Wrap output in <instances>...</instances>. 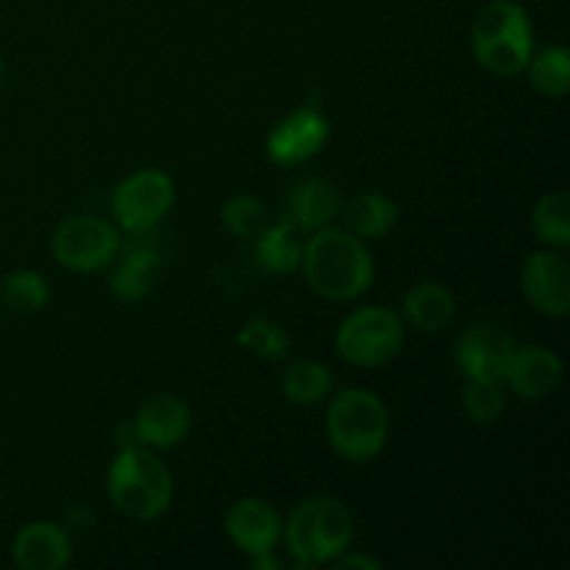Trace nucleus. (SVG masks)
I'll use <instances>...</instances> for the list:
<instances>
[{
  "mask_svg": "<svg viewBox=\"0 0 570 570\" xmlns=\"http://www.w3.org/2000/svg\"><path fill=\"white\" fill-rule=\"evenodd\" d=\"M301 271L312 293L334 304H345L362 298L373 287L376 262L365 239L345 228L323 226L304 243Z\"/></svg>",
  "mask_w": 570,
  "mask_h": 570,
  "instance_id": "1",
  "label": "nucleus"
},
{
  "mask_svg": "<svg viewBox=\"0 0 570 570\" xmlns=\"http://www.w3.org/2000/svg\"><path fill=\"white\" fill-rule=\"evenodd\" d=\"M106 495L128 521H156L165 515L176 495L173 473L156 451L139 443L120 445L106 471Z\"/></svg>",
  "mask_w": 570,
  "mask_h": 570,
  "instance_id": "2",
  "label": "nucleus"
},
{
  "mask_svg": "<svg viewBox=\"0 0 570 570\" xmlns=\"http://www.w3.org/2000/svg\"><path fill=\"white\" fill-rule=\"evenodd\" d=\"M471 53L490 76H521L534 53V26L527 6L518 0H490L482 6L471 26Z\"/></svg>",
  "mask_w": 570,
  "mask_h": 570,
  "instance_id": "3",
  "label": "nucleus"
},
{
  "mask_svg": "<svg viewBox=\"0 0 570 570\" xmlns=\"http://www.w3.org/2000/svg\"><path fill=\"white\" fill-rule=\"evenodd\" d=\"M282 540L298 568L332 566L354 543V515L334 495H312L289 512Z\"/></svg>",
  "mask_w": 570,
  "mask_h": 570,
  "instance_id": "4",
  "label": "nucleus"
},
{
  "mask_svg": "<svg viewBox=\"0 0 570 570\" xmlns=\"http://www.w3.org/2000/svg\"><path fill=\"white\" fill-rule=\"evenodd\" d=\"M326 438L334 454L351 465L376 460L390 438V415L384 401L365 387H348L328 395Z\"/></svg>",
  "mask_w": 570,
  "mask_h": 570,
  "instance_id": "5",
  "label": "nucleus"
},
{
  "mask_svg": "<svg viewBox=\"0 0 570 570\" xmlns=\"http://www.w3.org/2000/svg\"><path fill=\"white\" fill-rule=\"evenodd\" d=\"M406 343L404 317L390 306H360L334 334L340 360L354 367L390 365Z\"/></svg>",
  "mask_w": 570,
  "mask_h": 570,
  "instance_id": "6",
  "label": "nucleus"
},
{
  "mask_svg": "<svg viewBox=\"0 0 570 570\" xmlns=\"http://www.w3.org/2000/svg\"><path fill=\"white\" fill-rule=\"evenodd\" d=\"M176 204V181L159 167L131 173L111 189L109 209L115 226L128 237H145L154 232Z\"/></svg>",
  "mask_w": 570,
  "mask_h": 570,
  "instance_id": "7",
  "label": "nucleus"
},
{
  "mask_svg": "<svg viewBox=\"0 0 570 570\" xmlns=\"http://www.w3.org/2000/svg\"><path fill=\"white\" fill-rule=\"evenodd\" d=\"M122 232L98 215H72L50 237V254L70 273H98L117 259Z\"/></svg>",
  "mask_w": 570,
  "mask_h": 570,
  "instance_id": "8",
  "label": "nucleus"
},
{
  "mask_svg": "<svg viewBox=\"0 0 570 570\" xmlns=\"http://www.w3.org/2000/svg\"><path fill=\"white\" fill-rule=\"evenodd\" d=\"M328 117L317 106H298L271 128L265 139L267 159L276 167H301L315 159L328 142Z\"/></svg>",
  "mask_w": 570,
  "mask_h": 570,
  "instance_id": "9",
  "label": "nucleus"
},
{
  "mask_svg": "<svg viewBox=\"0 0 570 570\" xmlns=\"http://www.w3.org/2000/svg\"><path fill=\"white\" fill-rule=\"evenodd\" d=\"M521 293L534 312L566 317L570 312V267L560 248H540L521 267Z\"/></svg>",
  "mask_w": 570,
  "mask_h": 570,
  "instance_id": "10",
  "label": "nucleus"
},
{
  "mask_svg": "<svg viewBox=\"0 0 570 570\" xmlns=\"http://www.w3.org/2000/svg\"><path fill=\"white\" fill-rule=\"evenodd\" d=\"M223 529L226 538L237 551H243L248 560L262 554H273L282 543L284 521L282 512L271 504V501L259 499V495H248L228 507L226 518H223Z\"/></svg>",
  "mask_w": 570,
  "mask_h": 570,
  "instance_id": "11",
  "label": "nucleus"
},
{
  "mask_svg": "<svg viewBox=\"0 0 570 570\" xmlns=\"http://www.w3.org/2000/svg\"><path fill=\"white\" fill-rule=\"evenodd\" d=\"M515 340L495 323H476L465 328L456 345V365L465 379L504 382L507 365L515 354Z\"/></svg>",
  "mask_w": 570,
  "mask_h": 570,
  "instance_id": "12",
  "label": "nucleus"
},
{
  "mask_svg": "<svg viewBox=\"0 0 570 570\" xmlns=\"http://www.w3.org/2000/svg\"><path fill=\"white\" fill-rule=\"evenodd\" d=\"M193 429V410L184 399L173 393L150 395L137 410L131 423L134 443L145 445L150 451L176 449L187 440Z\"/></svg>",
  "mask_w": 570,
  "mask_h": 570,
  "instance_id": "13",
  "label": "nucleus"
},
{
  "mask_svg": "<svg viewBox=\"0 0 570 570\" xmlns=\"http://www.w3.org/2000/svg\"><path fill=\"white\" fill-rule=\"evenodd\" d=\"M11 560L20 570H65L72 562V538L53 521H31L11 540Z\"/></svg>",
  "mask_w": 570,
  "mask_h": 570,
  "instance_id": "14",
  "label": "nucleus"
},
{
  "mask_svg": "<svg viewBox=\"0 0 570 570\" xmlns=\"http://www.w3.org/2000/svg\"><path fill=\"white\" fill-rule=\"evenodd\" d=\"M504 384L523 401L551 399L562 384V360L551 348L540 345L515 348L507 365Z\"/></svg>",
  "mask_w": 570,
  "mask_h": 570,
  "instance_id": "15",
  "label": "nucleus"
},
{
  "mask_svg": "<svg viewBox=\"0 0 570 570\" xmlns=\"http://www.w3.org/2000/svg\"><path fill=\"white\" fill-rule=\"evenodd\" d=\"M156 273H159V254H156V248L145 243L126 245L120 262H117L109 276L111 295L122 301V304H139L154 289Z\"/></svg>",
  "mask_w": 570,
  "mask_h": 570,
  "instance_id": "16",
  "label": "nucleus"
},
{
  "mask_svg": "<svg viewBox=\"0 0 570 570\" xmlns=\"http://www.w3.org/2000/svg\"><path fill=\"white\" fill-rule=\"evenodd\" d=\"M340 200L337 187L326 178H306V181L295 184L289 193L287 215L301 232H317L323 226H332L334 217L340 215Z\"/></svg>",
  "mask_w": 570,
  "mask_h": 570,
  "instance_id": "17",
  "label": "nucleus"
},
{
  "mask_svg": "<svg viewBox=\"0 0 570 570\" xmlns=\"http://www.w3.org/2000/svg\"><path fill=\"white\" fill-rule=\"evenodd\" d=\"M454 293L440 282L415 284V287L404 295V304H401V317L423 334L443 332V328L454 321Z\"/></svg>",
  "mask_w": 570,
  "mask_h": 570,
  "instance_id": "18",
  "label": "nucleus"
},
{
  "mask_svg": "<svg viewBox=\"0 0 570 570\" xmlns=\"http://www.w3.org/2000/svg\"><path fill=\"white\" fill-rule=\"evenodd\" d=\"M343 217L345 232H351L360 239H382L399 223V206L390 195L371 189V193H360L348 200V204L340 206V215Z\"/></svg>",
  "mask_w": 570,
  "mask_h": 570,
  "instance_id": "19",
  "label": "nucleus"
},
{
  "mask_svg": "<svg viewBox=\"0 0 570 570\" xmlns=\"http://www.w3.org/2000/svg\"><path fill=\"white\" fill-rule=\"evenodd\" d=\"M254 243L256 259L273 276H289V273H295L301 267L304 239H301V228L289 220V215L267 223Z\"/></svg>",
  "mask_w": 570,
  "mask_h": 570,
  "instance_id": "20",
  "label": "nucleus"
},
{
  "mask_svg": "<svg viewBox=\"0 0 570 570\" xmlns=\"http://www.w3.org/2000/svg\"><path fill=\"white\" fill-rule=\"evenodd\" d=\"M282 393L295 406H315L334 393V373L317 360H298L284 367Z\"/></svg>",
  "mask_w": 570,
  "mask_h": 570,
  "instance_id": "21",
  "label": "nucleus"
},
{
  "mask_svg": "<svg viewBox=\"0 0 570 570\" xmlns=\"http://www.w3.org/2000/svg\"><path fill=\"white\" fill-rule=\"evenodd\" d=\"M523 72H527L529 83L538 95L551 100L566 98L570 89V50L566 45L534 50Z\"/></svg>",
  "mask_w": 570,
  "mask_h": 570,
  "instance_id": "22",
  "label": "nucleus"
},
{
  "mask_svg": "<svg viewBox=\"0 0 570 570\" xmlns=\"http://www.w3.org/2000/svg\"><path fill=\"white\" fill-rule=\"evenodd\" d=\"M532 232L546 248L566 250L570 245V195L566 189L546 193L532 209Z\"/></svg>",
  "mask_w": 570,
  "mask_h": 570,
  "instance_id": "23",
  "label": "nucleus"
},
{
  "mask_svg": "<svg viewBox=\"0 0 570 570\" xmlns=\"http://www.w3.org/2000/svg\"><path fill=\"white\" fill-rule=\"evenodd\" d=\"M0 301L17 315H39L50 304V284L37 271H14L0 287Z\"/></svg>",
  "mask_w": 570,
  "mask_h": 570,
  "instance_id": "24",
  "label": "nucleus"
},
{
  "mask_svg": "<svg viewBox=\"0 0 570 570\" xmlns=\"http://www.w3.org/2000/svg\"><path fill=\"white\" fill-rule=\"evenodd\" d=\"M220 223L232 237L237 239H256L262 228L271 223L267 206L250 193H234L223 200Z\"/></svg>",
  "mask_w": 570,
  "mask_h": 570,
  "instance_id": "25",
  "label": "nucleus"
},
{
  "mask_svg": "<svg viewBox=\"0 0 570 570\" xmlns=\"http://www.w3.org/2000/svg\"><path fill=\"white\" fill-rule=\"evenodd\" d=\"M237 343L265 362H282L289 354V334L271 317H250L237 332Z\"/></svg>",
  "mask_w": 570,
  "mask_h": 570,
  "instance_id": "26",
  "label": "nucleus"
},
{
  "mask_svg": "<svg viewBox=\"0 0 570 570\" xmlns=\"http://www.w3.org/2000/svg\"><path fill=\"white\" fill-rule=\"evenodd\" d=\"M462 410L476 426H490L499 421L507 410V395L501 382H482V379H465L462 390Z\"/></svg>",
  "mask_w": 570,
  "mask_h": 570,
  "instance_id": "27",
  "label": "nucleus"
},
{
  "mask_svg": "<svg viewBox=\"0 0 570 570\" xmlns=\"http://www.w3.org/2000/svg\"><path fill=\"white\" fill-rule=\"evenodd\" d=\"M337 570H351V568H362V570H382V562L373 560V557L367 554H354V551H345V554H340L337 560L332 562Z\"/></svg>",
  "mask_w": 570,
  "mask_h": 570,
  "instance_id": "28",
  "label": "nucleus"
},
{
  "mask_svg": "<svg viewBox=\"0 0 570 570\" xmlns=\"http://www.w3.org/2000/svg\"><path fill=\"white\" fill-rule=\"evenodd\" d=\"M0 83H3V59H0Z\"/></svg>",
  "mask_w": 570,
  "mask_h": 570,
  "instance_id": "29",
  "label": "nucleus"
}]
</instances>
